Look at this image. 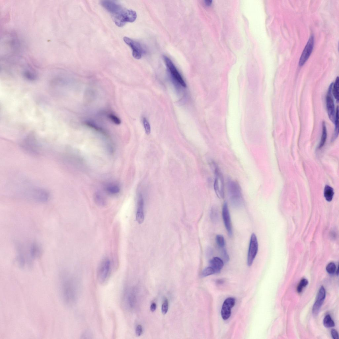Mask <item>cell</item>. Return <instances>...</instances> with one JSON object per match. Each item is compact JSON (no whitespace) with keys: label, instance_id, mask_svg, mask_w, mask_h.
<instances>
[{"label":"cell","instance_id":"cell-4","mask_svg":"<svg viewBox=\"0 0 339 339\" xmlns=\"http://www.w3.org/2000/svg\"><path fill=\"white\" fill-rule=\"evenodd\" d=\"M215 178L214 183V189L216 194L220 199H223L225 196L224 181L219 169L214 165Z\"/></svg>","mask_w":339,"mask_h":339},{"label":"cell","instance_id":"cell-6","mask_svg":"<svg viewBox=\"0 0 339 339\" xmlns=\"http://www.w3.org/2000/svg\"><path fill=\"white\" fill-rule=\"evenodd\" d=\"M111 263L108 258L103 260L100 263L98 270V278L101 283H104L107 280L110 273Z\"/></svg>","mask_w":339,"mask_h":339},{"label":"cell","instance_id":"cell-22","mask_svg":"<svg viewBox=\"0 0 339 339\" xmlns=\"http://www.w3.org/2000/svg\"><path fill=\"white\" fill-rule=\"evenodd\" d=\"M216 240L217 245L221 249L224 248L225 241L223 236L220 235H217L216 236Z\"/></svg>","mask_w":339,"mask_h":339},{"label":"cell","instance_id":"cell-14","mask_svg":"<svg viewBox=\"0 0 339 339\" xmlns=\"http://www.w3.org/2000/svg\"><path fill=\"white\" fill-rule=\"evenodd\" d=\"M144 200L141 193H139L138 196L136 219L138 223L141 224L144 220Z\"/></svg>","mask_w":339,"mask_h":339},{"label":"cell","instance_id":"cell-3","mask_svg":"<svg viewBox=\"0 0 339 339\" xmlns=\"http://www.w3.org/2000/svg\"><path fill=\"white\" fill-rule=\"evenodd\" d=\"M227 188L231 205L236 208L243 206L244 200L239 183L235 181L229 180L227 183Z\"/></svg>","mask_w":339,"mask_h":339},{"label":"cell","instance_id":"cell-27","mask_svg":"<svg viewBox=\"0 0 339 339\" xmlns=\"http://www.w3.org/2000/svg\"><path fill=\"white\" fill-rule=\"evenodd\" d=\"M143 123L144 127L146 133L148 135L151 132V126L147 120L146 118L144 117L143 119Z\"/></svg>","mask_w":339,"mask_h":339},{"label":"cell","instance_id":"cell-23","mask_svg":"<svg viewBox=\"0 0 339 339\" xmlns=\"http://www.w3.org/2000/svg\"><path fill=\"white\" fill-rule=\"evenodd\" d=\"M308 283V281L306 279H303L300 282L297 288V291L298 293H301L304 288L306 286Z\"/></svg>","mask_w":339,"mask_h":339},{"label":"cell","instance_id":"cell-34","mask_svg":"<svg viewBox=\"0 0 339 339\" xmlns=\"http://www.w3.org/2000/svg\"><path fill=\"white\" fill-rule=\"evenodd\" d=\"M156 305L155 303H153L151 305V310L152 312H154L156 311Z\"/></svg>","mask_w":339,"mask_h":339},{"label":"cell","instance_id":"cell-18","mask_svg":"<svg viewBox=\"0 0 339 339\" xmlns=\"http://www.w3.org/2000/svg\"><path fill=\"white\" fill-rule=\"evenodd\" d=\"M106 191L111 195L117 194L120 191L119 186L115 184H110L106 187Z\"/></svg>","mask_w":339,"mask_h":339},{"label":"cell","instance_id":"cell-2","mask_svg":"<svg viewBox=\"0 0 339 339\" xmlns=\"http://www.w3.org/2000/svg\"><path fill=\"white\" fill-rule=\"evenodd\" d=\"M61 293L64 302L67 304L73 303L77 298L76 285L71 278L62 277L61 281Z\"/></svg>","mask_w":339,"mask_h":339},{"label":"cell","instance_id":"cell-25","mask_svg":"<svg viewBox=\"0 0 339 339\" xmlns=\"http://www.w3.org/2000/svg\"><path fill=\"white\" fill-rule=\"evenodd\" d=\"M108 117L111 121H112L115 124L119 125L121 123V120L117 116L110 113L108 115Z\"/></svg>","mask_w":339,"mask_h":339},{"label":"cell","instance_id":"cell-17","mask_svg":"<svg viewBox=\"0 0 339 339\" xmlns=\"http://www.w3.org/2000/svg\"><path fill=\"white\" fill-rule=\"evenodd\" d=\"M334 195L333 189L328 185L326 186L324 190V196L326 200L331 201Z\"/></svg>","mask_w":339,"mask_h":339},{"label":"cell","instance_id":"cell-1","mask_svg":"<svg viewBox=\"0 0 339 339\" xmlns=\"http://www.w3.org/2000/svg\"><path fill=\"white\" fill-rule=\"evenodd\" d=\"M100 4L110 14L116 25L119 27H122L127 22L132 23L136 20V12L124 8L117 1L105 0L101 1Z\"/></svg>","mask_w":339,"mask_h":339},{"label":"cell","instance_id":"cell-35","mask_svg":"<svg viewBox=\"0 0 339 339\" xmlns=\"http://www.w3.org/2000/svg\"><path fill=\"white\" fill-rule=\"evenodd\" d=\"M212 250L211 248H208L207 250V254L208 257H210L212 254Z\"/></svg>","mask_w":339,"mask_h":339},{"label":"cell","instance_id":"cell-31","mask_svg":"<svg viewBox=\"0 0 339 339\" xmlns=\"http://www.w3.org/2000/svg\"><path fill=\"white\" fill-rule=\"evenodd\" d=\"M169 307V304L168 300L166 299L162 304V312L163 314H166L168 311Z\"/></svg>","mask_w":339,"mask_h":339},{"label":"cell","instance_id":"cell-30","mask_svg":"<svg viewBox=\"0 0 339 339\" xmlns=\"http://www.w3.org/2000/svg\"><path fill=\"white\" fill-rule=\"evenodd\" d=\"M222 255L223 262L226 263L228 262L230 260V258L229 255L227 254V251L224 248L222 249Z\"/></svg>","mask_w":339,"mask_h":339},{"label":"cell","instance_id":"cell-19","mask_svg":"<svg viewBox=\"0 0 339 339\" xmlns=\"http://www.w3.org/2000/svg\"><path fill=\"white\" fill-rule=\"evenodd\" d=\"M327 138V130L325 122H323L322 123V133L321 140L319 143V148L320 149L322 147L326 142Z\"/></svg>","mask_w":339,"mask_h":339},{"label":"cell","instance_id":"cell-12","mask_svg":"<svg viewBox=\"0 0 339 339\" xmlns=\"http://www.w3.org/2000/svg\"><path fill=\"white\" fill-rule=\"evenodd\" d=\"M314 44V37L312 36L310 37L300 58L299 62L300 66L303 65L310 55L313 50Z\"/></svg>","mask_w":339,"mask_h":339},{"label":"cell","instance_id":"cell-16","mask_svg":"<svg viewBox=\"0 0 339 339\" xmlns=\"http://www.w3.org/2000/svg\"><path fill=\"white\" fill-rule=\"evenodd\" d=\"M210 217L211 221L213 223L216 224L219 220V213L217 208L215 206H213L211 209L210 213Z\"/></svg>","mask_w":339,"mask_h":339},{"label":"cell","instance_id":"cell-33","mask_svg":"<svg viewBox=\"0 0 339 339\" xmlns=\"http://www.w3.org/2000/svg\"><path fill=\"white\" fill-rule=\"evenodd\" d=\"M332 336L334 339H338L339 338L338 334L337 331L335 329H332L331 331Z\"/></svg>","mask_w":339,"mask_h":339},{"label":"cell","instance_id":"cell-26","mask_svg":"<svg viewBox=\"0 0 339 339\" xmlns=\"http://www.w3.org/2000/svg\"><path fill=\"white\" fill-rule=\"evenodd\" d=\"M215 272L214 269L210 266V267H208L203 270L202 273V275L203 277H206L208 276L212 275Z\"/></svg>","mask_w":339,"mask_h":339},{"label":"cell","instance_id":"cell-20","mask_svg":"<svg viewBox=\"0 0 339 339\" xmlns=\"http://www.w3.org/2000/svg\"><path fill=\"white\" fill-rule=\"evenodd\" d=\"M332 94L337 102L339 101V77H337L335 83L333 84L332 90Z\"/></svg>","mask_w":339,"mask_h":339},{"label":"cell","instance_id":"cell-10","mask_svg":"<svg viewBox=\"0 0 339 339\" xmlns=\"http://www.w3.org/2000/svg\"><path fill=\"white\" fill-rule=\"evenodd\" d=\"M333 84L332 83L329 87L326 98V104L329 118L332 122H334L335 118V106L331 95Z\"/></svg>","mask_w":339,"mask_h":339},{"label":"cell","instance_id":"cell-8","mask_svg":"<svg viewBox=\"0 0 339 339\" xmlns=\"http://www.w3.org/2000/svg\"><path fill=\"white\" fill-rule=\"evenodd\" d=\"M164 59L168 68L173 77L182 86L186 87V83L171 60L166 56H164Z\"/></svg>","mask_w":339,"mask_h":339},{"label":"cell","instance_id":"cell-7","mask_svg":"<svg viewBox=\"0 0 339 339\" xmlns=\"http://www.w3.org/2000/svg\"><path fill=\"white\" fill-rule=\"evenodd\" d=\"M124 41L131 48L133 55L135 59H141L143 54V50L140 43L127 37H124Z\"/></svg>","mask_w":339,"mask_h":339},{"label":"cell","instance_id":"cell-21","mask_svg":"<svg viewBox=\"0 0 339 339\" xmlns=\"http://www.w3.org/2000/svg\"><path fill=\"white\" fill-rule=\"evenodd\" d=\"M324 326L327 328H331L335 326V324L330 315H327L323 321Z\"/></svg>","mask_w":339,"mask_h":339},{"label":"cell","instance_id":"cell-11","mask_svg":"<svg viewBox=\"0 0 339 339\" xmlns=\"http://www.w3.org/2000/svg\"><path fill=\"white\" fill-rule=\"evenodd\" d=\"M222 217L227 233L229 236L231 237L232 236L233 232L228 206L226 202L224 203L222 206Z\"/></svg>","mask_w":339,"mask_h":339},{"label":"cell","instance_id":"cell-15","mask_svg":"<svg viewBox=\"0 0 339 339\" xmlns=\"http://www.w3.org/2000/svg\"><path fill=\"white\" fill-rule=\"evenodd\" d=\"M223 260L220 258L215 257L210 260V266L214 269L215 273H220L224 265Z\"/></svg>","mask_w":339,"mask_h":339},{"label":"cell","instance_id":"cell-28","mask_svg":"<svg viewBox=\"0 0 339 339\" xmlns=\"http://www.w3.org/2000/svg\"><path fill=\"white\" fill-rule=\"evenodd\" d=\"M336 269V266L335 263H331L327 266L326 270L328 273L332 274L335 273Z\"/></svg>","mask_w":339,"mask_h":339},{"label":"cell","instance_id":"cell-5","mask_svg":"<svg viewBox=\"0 0 339 339\" xmlns=\"http://www.w3.org/2000/svg\"><path fill=\"white\" fill-rule=\"evenodd\" d=\"M258 250V244L257 238L255 234L251 235L250 239L247 263L249 266L252 265L257 255Z\"/></svg>","mask_w":339,"mask_h":339},{"label":"cell","instance_id":"cell-36","mask_svg":"<svg viewBox=\"0 0 339 339\" xmlns=\"http://www.w3.org/2000/svg\"><path fill=\"white\" fill-rule=\"evenodd\" d=\"M212 2L211 1H205V3L207 6H209L211 4Z\"/></svg>","mask_w":339,"mask_h":339},{"label":"cell","instance_id":"cell-32","mask_svg":"<svg viewBox=\"0 0 339 339\" xmlns=\"http://www.w3.org/2000/svg\"><path fill=\"white\" fill-rule=\"evenodd\" d=\"M143 332V328L141 325H139L136 328L135 330V333L137 336L139 337L141 336Z\"/></svg>","mask_w":339,"mask_h":339},{"label":"cell","instance_id":"cell-29","mask_svg":"<svg viewBox=\"0 0 339 339\" xmlns=\"http://www.w3.org/2000/svg\"><path fill=\"white\" fill-rule=\"evenodd\" d=\"M95 200L96 204L99 206H103L105 205V202L104 198L99 195H97L95 196Z\"/></svg>","mask_w":339,"mask_h":339},{"label":"cell","instance_id":"cell-24","mask_svg":"<svg viewBox=\"0 0 339 339\" xmlns=\"http://www.w3.org/2000/svg\"><path fill=\"white\" fill-rule=\"evenodd\" d=\"M335 135L336 137H337L339 134V114H338V107L337 106L336 113L335 115Z\"/></svg>","mask_w":339,"mask_h":339},{"label":"cell","instance_id":"cell-13","mask_svg":"<svg viewBox=\"0 0 339 339\" xmlns=\"http://www.w3.org/2000/svg\"><path fill=\"white\" fill-rule=\"evenodd\" d=\"M326 297L325 289L321 287L319 290L316 301L312 309V312L314 315L316 316L318 314Z\"/></svg>","mask_w":339,"mask_h":339},{"label":"cell","instance_id":"cell-9","mask_svg":"<svg viewBox=\"0 0 339 339\" xmlns=\"http://www.w3.org/2000/svg\"><path fill=\"white\" fill-rule=\"evenodd\" d=\"M236 300L234 298L230 297L226 299L222 306L221 315L224 320H227L231 316V309L235 306Z\"/></svg>","mask_w":339,"mask_h":339}]
</instances>
